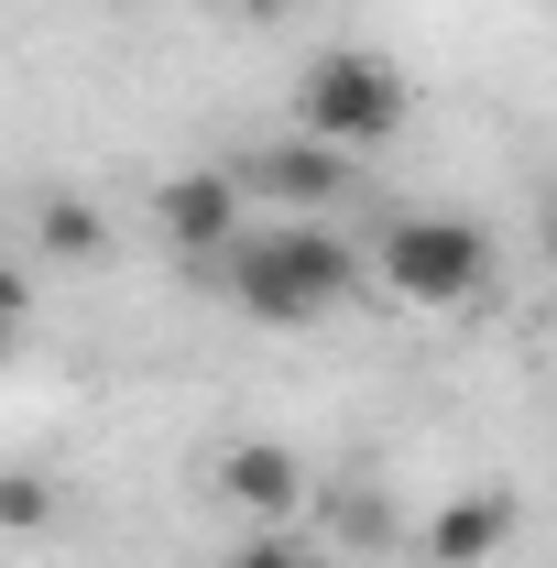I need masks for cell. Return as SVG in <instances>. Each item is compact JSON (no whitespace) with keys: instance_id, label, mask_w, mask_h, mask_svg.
I'll list each match as a JSON object with an SVG mask.
<instances>
[{"instance_id":"6da1fadb","label":"cell","mask_w":557,"mask_h":568,"mask_svg":"<svg viewBox=\"0 0 557 568\" xmlns=\"http://www.w3.org/2000/svg\"><path fill=\"white\" fill-rule=\"evenodd\" d=\"M198 274L252 328H317V317H340L350 295H372V263L350 252L340 230H317V219H241V241L209 252Z\"/></svg>"},{"instance_id":"7a4b0ae2","label":"cell","mask_w":557,"mask_h":568,"mask_svg":"<svg viewBox=\"0 0 557 568\" xmlns=\"http://www.w3.org/2000/svg\"><path fill=\"white\" fill-rule=\"evenodd\" d=\"M405 121H416V88H405L394 55H372V44H328V55H306V77H295V132H306V142L383 153Z\"/></svg>"},{"instance_id":"3957f363","label":"cell","mask_w":557,"mask_h":568,"mask_svg":"<svg viewBox=\"0 0 557 568\" xmlns=\"http://www.w3.org/2000/svg\"><path fill=\"white\" fill-rule=\"evenodd\" d=\"M361 263L383 274V295H405V306H470L492 284V230L482 219H448V209H416V219H394Z\"/></svg>"},{"instance_id":"277c9868","label":"cell","mask_w":557,"mask_h":568,"mask_svg":"<svg viewBox=\"0 0 557 568\" xmlns=\"http://www.w3.org/2000/svg\"><path fill=\"white\" fill-rule=\"evenodd\" d=\"M241 219H252V197H241V175H230V164H186V175H164V186H153V230H164L186 263L230 252V241H241Z\"/></svg>"},{"instance_id":"5b68a950","label":"cell","mask_w":557,"mask_h":568,"mask_svg":"<svg viewBox=\"0 0 557 568\" xmlns=\"http://www.w3.org/2000/svg\"><path fill=\"white\" fill-rule=\"evenodd\" d=\"M241 175V197H284V209H317V197H350L361 186V153H340V142H263V153H241L230 164Z\"/></svg>"},{"instance_id":"8992f818","label":"cell","mask_w":557,"mask_h":568,"mask_svg":"<svg viewBox=\"0 0 557 568\" xmlns=\"http://www.w3.org/2000/svg\"><path fill=\"white\" fill-rule=\"evenodd\" d=\"M514 525H525V503H514V493H448L416 525V558L426 568H492L503 547H514Z\"/></svg>"},{"instance_id":"52a82bcc","label":"cell","mask_w":557,"mask_h":568,"mask_svg":"<svg viewBox=\"0 0 557 568\" xmlns=\"http://www.w3.org/2000/svg\"><path fill=\"white\" fill-rule=\"evenodd\" d=\"M209 493L230 503V514H252V525H284L295 493H306V470H295V448H274V437H241V448L209 459Z\"/></svg>"},{"instance_id":"ba28073f","label":"cell","mask_w":557,"mask_h":568,"mask_svg":"<svg viewBox=\"0 0 557 568\" xmlns=\"http://www.w3.org/2000/svg\"><path fill=\"white\" fill-rule=\"evenodd\" d=\"M67 525V481L55 470H33V459H0V536H55Z\"/></svg>"},{"instance_id":"9c48e42d","label":"cell","mask_w":557,"mask_h":568,"mask_svg":"<svg viewBox=\"0 0 557 568\" xmlns=\"http://www.w3.org/2000/svg\"><path fill=\"white\" fill-rule=\"evenodd\" d=\"M33 241H44L55 263H99V252H110V219H99V197L55 186V197H33Z\"/></svg>"},{"instance_id":"30bf717a","label":"cell","mask_w":557,"mask_h":568,"mask_svg":"<svg viewBox=\"0 0 557 568\" xmlns=\"http://www.w3.org/2000/svg\"><path fill=\"white\" fill-rule=\"evenodd\" d=\"M328 525H350L361 547H383V536H394V514H383V493H372V481H340V493H328Z\"/></svg>"},{"instance_id":"8fae6325","label":"cell","mask_w":557,"mask_h":568,"mask_svg":"<svg viewBox=\"0 0 557 568\" xmlns=\"http://www.w3.org/2000/svg\"><path fill=\"white\" fill-rule=\"evenodd\" d=\"M295 558H306V547H295L284 525H252V536H241V547H219L209 568H295Z\"/></svg>"},{"instance_id":"7c38bea8","label":"cell","mask_w":557,"mask_h":568,"mask_svg":"<svg viewBox=\"0 0 557 568\" xmlns=\"http://www.w3.org/2000/svg\"><path fill=\"white\" fill-rule=\"evenodd\" d=\"M0 317H11V328H22V317H33V284L11 274V263H0Z\"/></svg>"},{"instance_id":"4fadbf2b","label":"cell","mask_w":557,"mask_h":568,"mask_svg":"<svg viewBox=\"0 0 557 568\" xmlns=\"http://www.w3.org/2000/svg\"><path fill=\"white\" fill-rule=\"evenodd\" d=\"M11 339H22V328H11V317H0V361H11Z\"/></svg>"},{"instance_id":"5bb4252c","label":"cell","mask_w":557,"mask_h":568,"mask_svg":"<svg viewBox=\"0 0 557 568\" xmlns=\"http://www.w3.org/2000/svg\"><path fill=\"white\" fill-rule=\"evenodd\" d=\"M241 11H284V0H241Z\"/></svg>"},{"instance_id":"9a60e30c","label":"cell","mask_w":557,"mask_h":568,"mask_svg":"<svg viewBox=\"0 0 557 568\" xmlns=\"http://www.w3.org/2000/svg\"><path fill=\"white\" fill-rule=\"evenodd\" d=\"M295 568H317V558H295Z\"/></svg>"},{"instance_id":"2e32d148","label":"cell","mask_w":557,"mask_h":568,"mask_svg":"<svg viewBox=\"0 0 557 568\" xmlns=\"http://www.w3.org/2000/svg\"><path fill=\"white\" fill-rule=\"evenodd\" d=\"M547 230H557V209H547Z\"/></svg>"}]
</instances>
